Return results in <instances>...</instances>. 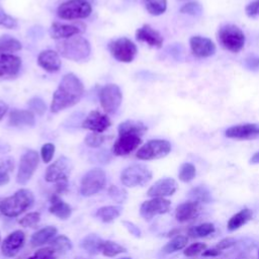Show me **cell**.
<instances>
[{
	"label": "cell",
	"mask_w": 259,
	"mask_h": 259,
	"mask_svg": "<svg viewBox=\"0 0 259 259\" xmlns=\"http://www.w3.org/2000/svg\"><path fill=\"white\" fill-rule=\"evenodd\" d=\"M204 250H206V245L204 243H193L189 245L187 248L184 250V255L187 257H194L200 253H202Z\"/></svg>",
	"instance_id": "ee69618b"
},
{
	"label": "cell",
	"mask_w": 259,
	"mask_h": 259,
	"mask_svg": "<svg viewBox=\"0 0 259 259\" xmlns=\"http://www.w3.org/2000/svg\"><path fill=\"white\" fill-rule=\"evenodd\" d=\"M253 217V212L249 208H243L239 212L235 213L228 222V229L230 231H235L245 224H247Z\"/></svg>",
	"instance_id": "f1b7e54d"
},
{
	"label": "cell",
	"mask_w": 259,
	"mask_h": 259,
	"mask_svg": "<svg viewBox=\"0 0 259 259\" xmlns=\"http://www.w3.org/2000/svg\"><path fill=\"white\" fill-rule=\"evenodd\" d=\"M39 161L38 154L34 150H28L22 154L19 162L16 181L19 184H25L29 181L37 168Z\"/></svg>",
	"instance_id": "8fae6325"
},
{
	"label": "cell",
	"mask_w": 259,
	"mask_h": 259,
	"mask_svg": "<svg viewBox=\"0 0 259 259\" xmlns=\"http://www.w3.org/2000/svg\"><path fill=\"white\" fill-rule=\"evenodd\" d=\"M246 15L250 18L259 17V0H254L245 7Z\"/></svg>",
	"instance_id": "c3c4849f"
},
{
	"label": "cell",
	"mask_w": 259,
	"mask_h": 259,
	"mask_svg": "<svg viewBox=\"0 0 259 259\" xmlns=\"http://www.w3.org/2000/svg\"><path fill=\"white\" fill-rule=\"evenodd\" d=\"M51 205H50V212L53 213L55 217L61 220H67L72 213L71 206L65 202L58 194H53L51 196Z\"/></svg>",
	"instance_id": "484cf974"
},
{
	"label": "cell",
	"mask_w": 259,
	"mask_h": 259,
	"mask_svg": "<svg viewBox=\"0 0 259 259\" xmlns=\"http://www.w3.org/2000/svg\"><path fill=\"white\" fill-rule=\"evenodd\" d=\"M56 48L59 55L75 62L87 59L91 53L89 41L86 38L77 35L58 41Z\"/></svg>",
	"instance_id": "3957f363"
},
{
	"label": "cell",
	"mask_w": 259,
	"mask_h": 259,
	"mask_svg": "<svg viewBox=\"0 0 259 259\" xmlns=\"http://www.w3.org/2000/svg\"><path fill=\"white\" fill-rule=\"evenodd\" d=\"M37 64L45 71L54 73L60 70L62 62H61L59 53L53 50H46L39 53L37 57Z\"/></svg>",
	"instance_id": "603a6c76"
},
{
	"label": "cell",
	"mask_w": 259,
	"mask_h": 259,
	"mask_svg": "<svg viewBox=\"0 0 259 259\" xmlns=\"http://www.w3.org/2000/svg\"><path fill=\"white\" fill-rule=\"evenodd\" d=\"M152 179L151 170L142 164H134L122 170L120 181L126 187L146 185Z\"/></svg>",
	"instance_id": "8992f818"
},
{
	"label": "cell",
	"mask_w": 259,
	"mask_h": 259,
	"mask_svg": "<svg viewBox=\"0 0 259 259\" xmlns=\"http://www.w3.org/2000/svg\"><path fill=\"white\" fill-rule=\"evenodd\" d=\"M8 182H9V175H8V173L0 172V186L5 185Z\"/></svg>",
	"instance_id": "6f0895ef"
},
{
	"label": "cell",
	"mask_w": 259,
	"mask_h": 259,
	"mask_svg": "<svg viewBox=\"0 0 259 259\" xmlns=\"http://www.w3.org/2000/svg\"><path fill=\"white\" fill-rule=\"evenodd\" d=\"M21 67V59L12 54H0V78L14 77Z\"/></svg>",
	"instance_id": "ffe728a7"
},
{
	"label": "cell",
	"mask_w": 259,
	"mask_h": 259,
	"mask_svg": "<svg viewBox=\"0 0 259 259\" xmlns=\"http://www.w3.org/2000/svg\"><path fill=\"white\" fill-rule=\"evenodd\" d=\"M147 130H148L147 126L142 121L127 119L118 124L117 133L118 134L131 133V134H135L142 137L147 132Z\"/></svg>",
	"instance_id": "83f0119b"
},
{
	"label": "cell",
	"mask_w": 259,
	"mask_h": 259,
	"mask_svg": "<svg viewBox=\"0 0 259 259\" xmlns=\"http://www.w3.org/2000/svg\"><path fill=\"white\" fill-rule=\"evenodd\" d=\"M104 140H105V136L103 134L92 132L91 134H88L85 137L84 143L90 148H98L102 145Z\"/></svg>",
	"instance_id": "b9f144b4"
},
{
	"label": "cell",
	"mask_w": 259,
	"mask_h": 259,
	"mask_svg": "<svg viewBox=\"0 0 259 259\" xmlns=\"http://www.w3.org/2000/svg\"><path fill=\"white\" fill-rule=\"evenodd\" d=\"M71 170H72L71 160L65 156H62L47 168L45 179L48 182H55V183L63 180H68Z\"/></svg>",
	"instance_id": "7c38bea8"
},
{
	"label": "cell",
	"mask_w": 259,
	"mask_h": 259,
	"mask_svg": "<svg viewBox=\"0 0 259 259\" xmlns=\"http://www.w3.org/2000/svg\"><path fill=\"white\" fill-rule=\"evenodd\" d=\"M147 11L155 16L163 14L167 9V0H143Z\"/></svg>",
	"instance_id": "836d02e7"
},
{
	"label": "cell",
	"mask_w": 259,
	"mask_h": 259,
	"mask_svg": "<svg viewBox=\"0 0 259 259\" xmlns=\"http://www.w3.org/2000/svg\"><path fill=\"white\" fill-rule=\"evenodd\" d=\"M106 184L105 172L100 168H93L86 172L81 179L80 192L83 196H92L104 188Z\"/></svg>",
	"instance_id": "52a82bcc"
},
{
	"label": "cell",
	"mask_w": 259,
	"mask_h": 259,
	"mask_svg": "<svg viewBox=\"0 0 259 259\" xmlns=\"http://www.w3.org/2000/svg\"><path fill=\"white\" fill-rule=\"evenodd\" d=\"M28 106L31 110H33L34 112H36L39 115H42L46 112L47 106L46 103L44 102V100L39 97H33L28 101Z\"/></svg>",
	"instance_id": "f6af8a7d"
},
{
	"label": "cell",
	"mask_w": 259,
	"mask_h": 259,
	"mask_svg": "<svg viewBox=\"0 0 259 259\" xmlns=\"http://www.w3.org/2000/svg\"><path fill=\"white\" fill-rule=\"evenodd\" d=\"M200 203L194 200H187L180 203L175 210V218L180 223H186L195 219L200 212Z\"/></svg>",
	"instance_id": "7402d4cb"
},
{
	"label": "cell",
	"mask_w": 259,
	"mask_h": 259,
	"mask_svg": "<svg viewBox=\"0 0 259 259\" xmlns=\"http://www.w3.org/2000/svg\"><path fill=\"white\" fill-rule=\"evenodd\" d=\"M170 200L164 197H152L146 200L140 207V214L147 221L152 220L154 217L166 213L170 208Z\"/></svg>",
	"instance_id": "4fadbf2b"
},
{
	"label": "cell",
	"mask_w": 259,
	"mask_h": 259,
	"mask_svg": "<svg viewBox=\"0 0 259 259\" xmlns=\"http://www.w3.org/2000/svg\"><path fill=\"white\" fill-rule=\"evenodd\" d=\"M33 202V193L27 188H21L0 201V212L5 217L14 218L30 208Z\"/></svg>",
	"instance_id": "7a4b0ae2"
},
{
	"label": "cell",
	"mask_w": 259,
	"mask_h": 259,
	"mask_svg": "<svg viewBox=\"0 0 259 259\" xmlns=\"http://www.w3.org/2000/svg\"><path fill=\"white\" fill-rule=\"evenodd\" d=\"M195 174H196V169L193 164L183 163L180 166L178 177L183 182H189L195 177Z\"/></svg>",
	"instance_id": "f35d334b"
},
{
	"label": "cell",
	"mask_w": 259,
	"mask_h": 259,
	"mask_svg": "<svg viewBox=\"0 0 259 259\" xmlns=\"http://www.w3.org/2000/svg\"><path fill=\"white\" fill-rule=\"evenodd\" d=\"M58 255L59 254L56 252V250L49 246L37 250L32 256L28 257L27 259H57Z\"/></svg>",
	"instance_id": "60d3db41"
},
{
	"label": "cell",
	"mask_w": 259,
	"mask_h": 259,
	"mask_svg": "<svg viewBox=\"0 0 259 259\" xmlns=\"http://www.w3.org/2000/svg\"><path fill=\"white\" fill-rule=\"evenodd\" d=\"M177 190V183L173 178H162L156 181L148 190L150 197H164L172 195Z\"/></svg>",
	"instance_id": "d6986e66"
},
{
	"label": "cell",
	"mask_w": 259,
	"mask_h": 259,
	"mask_svg": "<svg viewBox=\"0 0 259 259\" xmlns=\"http://www.w3.org/2000/svg\"><path fill=\"white\" fill-rule=\"evenodd\" d=\"M141 144H142L141 136L131 134V133L118 134V138L113 144L112 152L116 156H125L131 154Z\"/></svg>",
	"instance_id": "5bb4252c"
},
{
	"label": "cell",
	"mask_w": 259,
	"mask_h": 259,
	"mask_svg": "<svg viewBox=\"0 0 259 259\" xmlns=\"http://www.w3.org/2000/svg\"><path fill=\"white\" fill-rule=\"evenodd\" d=\"M14 169V160L10 157L0 158V172L9 173Z\"/></svg>",
	"instance_id": "681fc988"
},
{
	"label": "cell",
	"mask_w": 259,
	"mask_h": 259,
	"mask_svg": "<svg viewBox=\"0 0 259 259\" xmlns=\"http://www.w3.org/2000/svg\"><path fill=\"white\" fill-rule=\"evenodd\" d=\"M218 41L225 50L238 53L245 45V34L240 27L235 24H225L218 31Z\"/></svg>",
	"instance_id": "277c9868"
},
{
	"label": "cell",
	"mask_w": 259,
	"mask_h": 259,
	"mask_svg": "<svg viewBox=\"0 0 259 259\" xmlns=\"http://www.w3.org/2000/svg\"><path fill=\"white\" fill-rule=\"evenodd\" d=\"M225 136L235 140H254L259 138V124L241 123L226 130Z\"/></svg>",
	"instance_id": "9a60e30c"
},
{
	"label": "cell",
	"mask_w": 259,
	"mask_h": 259,
	"mask_svg": "<svg viewBox=\"0 0 259 259\" xmlns=\"http://www.w3.org/2000/svg\"><path fill=\"white\" fill-rule=\"evenodd\" d=\"M121 210L122 207L119 205H106L96 211V217L104 223H110L120 215Z\"/></svg>",
	"instance_id": "f546056e"
},
{
	"label": "cell",
	"mask_w": 259,
	"mask_h": 259,
	"mask_svg": "<svg viewBox=\"0 0 259 259\" xmlns=\"http://www.w3.org/2000/svg\"><path fill=\"white\" fill-rule=\"evenodd\" d=\"M122 94L120 88L115 84H106L99 91V101L106 113H114L121 104Z\"/></svg>",
	"instance_id": "30bf717a"
},
{
	"label": "cell",
	"mask_w": 259,
	"mask_h": 259,
	"mask_svg": "<svg viewBox=\"0 0 259 259\" xmlns=\"http://www.w3.org/2000/svg\"><path fill=\"white\" fill-rule=\"evenodd\" d=\"M222 252L219 251L215 247L213 248H210V249H207V250H204L202 252V256H210V257H213V256H218L220 255Z\"/></svg>",
	"instance_id": "11a10c76"
},
{
	"label": "cell",
	"mask_w": 259,
	"mask_h": 259,
	"mask_svg": "<svg viewBox=\"0 0 259 259\" xmlns=\"http://www.w3.org/2000/svg\"><path fill=\"white\" fill-rule=\"evenodd\" d=\"M25 234L20 231H14L9 234L1 244V252L5 257H14L23 247Z\"/></svg>",
	"instance_id": "e0dca14e"
},
{
	"label": "cell",
	"mask_w": 259,
	"mask_h": 259,
	"mask_svg": "<svg viewBox=\"0 0 259 259\" xmlns=\"http://www.w3.org/2000/svg\"><path fill=\"white\" fill-rule=\"evenodd\" d=\"M7 110H8V105L4 101L0 100V119H2V117L5 115Z\"/></svg>",
	"instance_id": "9f6ffc18"
},
{
	"label": "cell",
	"mask_w": 259,
	"mask_h": 259,
	"mask_svg": "<svg viewBox=\"0 0 259 259\" xmlns=\"http://www.w3.org/2000/svg\"><path fill=\"white\" fill-rule=\"evenodd\" d=\"M74 259H87V258H85V257H81V256H79V257H75Z\"/></svg>",
	"instance_id": "91938a15"
},
{
	"label": "cell",
	"mask_w": 259,
	"mask_h": 259,
	"mask_svg": "<svg viewBox=\"0 0 259 259\" xmlns=\"http://www.w3.org/2000/svg\"><path fill=\"white\" fill-rule=\"evenodd\" d=\"M81 125L85 130L102 134L111 125V121L106 114H103L98 110H92L82 121Z\"/></svg>",
	"instance_id": "2e32d148"
},
{
	"label": "cell",
	"mask_w": 259,
	"mask_h": 259,
	"mask_svg": "<svg viewBox=\"0 0 259 259\" xmlns=\"http://www.w3.org/2000/svg\"><path fill=\"white\" fill-rule=\"evenodd\" d=\"M250 163H252V164H258L259 163V152L255 153L252 156V158L250 159Z\"/></svg>",
	"instance_id": "680465c9"
},
{
	"label": "cell",
	"mask_w": 259,
	"mask_h": 259,
	"mask_svg": "<svg viewBox=\"0 0 259 259\" xmlns=\"http://www.w3.org/2000/svg\"><path fill=\"white\" fill-rule=\"evenodd\" d=\"M125 248L112 241H103L101 245V253L107 257H114L120 253L125 252Z\"/></svg>",
	"instance_id": "d590c367"
},
{
	"label": "cell",
	"mask_w": 259,
	"mask_h": 259,
	"mask_svg": "<svg viewBox=\"0 0 259 259\" xmlns=\"http://www.w3.org/2000/svg\"><path fill=\"white\" fill-rule=\"evenodd\" d=\"M102 242L103 240L99 236L95 234H90L81 241V247L89 254L95 255L101 251Z\"/></svg>",
	"instance_id": "4dcf8cb0"
},
{
	"label": "cell",
	"mask_w": 259,
	"mask_h": 259,
	"mask_svg": "<svg viewBox=\"0 0 259 259\" xmlns=\"http://www.w3.org/2000/svg\"><path fill=\"white\" fill-rule=\"evenodd\" d=\"M22 45L17 38L9 34L0 36V54H11L20 51Z\"/></svg>",
	"instance_id": "1f68e13d"
},
{
	"label": "cell",
	"mask_w": 259,
	"mask_h": 259,
	"mask_svg": "<svg viewBox=\"0 0 259 259\" xmlns=\"http://www.w3.org/2000/svg\"><path fill=\"white\" fill-rule=\"evenodd\" d=\"M235 240L233 238H225L223 239L222 241H220L217 246H214L219 251L222 252V250H225V249H229L231 248L232 246L235 245Z\"/></svg>",
	"instance_id": "816d5d0a"
},
{
	"label": "cell",
	"mask_w": 259,
	"mask_h": 259,
	"mask_svg": "<svg viewBox=\"0 0 259 259\" xmlns=\"http://www.w3.org/2000/svg\"><path fill=\"white\" fill-rule=\"evenodd\" d=\"M0 25L6 28H15L17 27V20L0 8Z\"/></svg>",
	"instance_id": "bcb514c9"
},
{
	"label": "cell",
	"mask_w": 259,
	"mask_h": 259,
	"mask_svg": "<svg viewBox=\"0 0 259 259\" xmlns=\"http://www.w3.org/2000/svg\"><path fill=\"white\" fill-rule=\"evenodd\" d=\"M55 154V145L52 143L45 144L40 149V157L45 163H50Z\"/></svg>",
	"instance_id": "7dc6e473"
},
{
	"label": "cell",
	"mask_w": 259,
	"mask_h": 259,
	"mask_svg": "<svg viewBox=\"0 0 259 259\" xmlns=\"http://www.w3.org/2000/svg\"><path fill=\"white\" fill-rule=\"evenodd\" d=\"M0 242H1V235H0Z\"/></svg>",
	"instance_id": "6125c7cd"
},
{
	"label": "cell",
	"mask_w": 259,
	"mask_h": 259,
	"mask_svg": "<svg viewBox=\"0 0 259 259\" xmlns=\"http://www.w3.org/2000/svg\"><path fill=\"white\" fill-rule=\"evenodd\" d=\"M187 242H188L187 237H185L183 235H177L163 247L162 251L166 254H170V253L179 251L187 245Z\"/></svg>",
	"instance_id": "d6a6232c"
},
{
	"label": "cell",
	"mask_w": 259,
	"mask_h": 259,
	"mask_svg": "<svg viewBox=\"0 0 259 259\" xmlns=\"http://www.w3.org/2000/svg\"><path fill=\"white\" fill-rule=\"evenodd\" d=\"M108 193L109 195L112 197V199H114L117 202H122L125 199V193L123 190L117 188L114 185H111L110 188L108 189Z\"/></svg>",
	"instance_id": "f907efd6"
},
{
	"label": "cell",
	"mask_w": 259,
	"mask_h": 259,
	"mask_svg": "<svg viewBox=\"0 0 259 259\" xmlns=\"http://www.w3.org/2000/svg\"><path fill=\"white\" fill-rule=\"evenodd\" d=\"M180 12L185 13V14H189V15H192V16H197V15L201 14L202 7L198 2H194V1L193 2H188L180 8Z\"/></svg>",
	"instance_id": "7bdbcfd3"
},
{
	"label": "cell",
	"mask_w": 259,
	"mask_h": 259,
	"mask_svg": "<svg viewBox=\"0 0 259 259\" xmlns=\"http://www.w3.org/2000/svg\"><path fill=\"white\" fill-rule=\"evenodd\" d=\"M122 223H123V225L125 226V228L131 232V234H133V235H135V236H140L141 232H140V230L138 229V227H136L135 225H133V224L130 223V222H122Z\"/></svg>",
	"instance_id": "db71d44e"
},
{
	"label": "cell",
	"mask_w": 259,
	"mask_h": 259,
	"mask_svg": "<svg viewBox=\"0 0 259 259\" xmlns=\"http://www.w3.org/2000/svg\"><path fill=\"white\" fill-rule=\"evenodd\" d=\"M214 232V226L210 223H203L198 226L192 227L188 231V235L190 237L199 238V237H206Z\"/></svg>",
	"instance_id": "8d00e7d4"
},
{
	"label": "cell",
	"mask_w": 259,
	"mask_h": 259,
	"mask_svg": "<svg viewBox=\"0 0 259 259\" xmlns=\"http://www.w3.org/2000/svg\"><path fill=\"white\" fill-rule=\"evenodd\" d=\"M91 12L92 6L87 0H68L60 4L57 8L58 16L67 20L86 18Z\"/></svg>",
	"instance_id": "5b68a950"
},
{
	"label": "cell",
	"mask_w": 259,
	"mask_h": 259,
	"mask_svg": "<svg viewBox=\"0 0 259 259\" xmlns=\"http://www.w3.org/2000/svg\"><path fill=\"white\" fill-rule=\"evenodd\" d=\"M192 54L197 58H208L215 53V45L210 38L194 35L189 39Z\"/></svg>",
	"instance_id": "ac0fdd59"
},
{
	"label": "cell",
	"mask_w": 259,
	"mask_h": 259,
	"mask_svg": "<svg viewBox=\"0 0 259 259\" xmlns=\"http://www.w3.org/2000/svg\"><path fill=\"white\" fill-rule=\"evenodd\" d=\"M84 94V85L73 73L66 74L56 89L51 103V111L57 113L77 104Z\"/></svg>",
	"instance_id": "6da1fadb"
},
{
	"label": "cell",
	"mask_w": 259,
	"mask_h": 259,
	"mask_svg": "<svg viewBox=\"0 0 259 259\" xmlns=\"http://www.w3.org/2000/svg\"><path fill=\"white\" fill-rule=\"evenodd\" d=\"M119 259H132L131 257H123V258H119Z\"/></svg>",
	"instance_id": "94428289"
},
{
	"label": "cell",
	"mask_w": 259,
	"mask_h": 259,
	"mask_svg": "<svg viewBox=\"0 0 259 259\" xmlns=\"http://www.w3.org/2000/svg\"><path fill=\"white\" fill-rule=\"evenodd\" d=\"M108 50L113 58L122 63H131L137 53V46L127 37H118L108 44Z\"/></svg>",
	"instance_id": "9c48e42d"
},
{
	"label": "cell",
	"mask_w": 259,
	"mask_h": 259,
	"mask_svg": "<svg viewBox=\"0 0 259 259\" xmlns=\"http://www.w3.org/2000/svg\"><path fill=\"white\" fill-rule=\"evenodd\" d=\"M246 66H247L249 69H252V70H257V69H259V58L252 57V58L247 59V60H246Z\"/></svg>",
	"instance_id": "f5cc1de1"
},
{
	"label": "cell",
	"mask_w": 259,
	"mask_h": 259,
	"mask_svg": "<svg viewBox=\"0 0 259 259\" xmlns=\"http://www.w3.org/2000/svg\"><path fill=\"white\" fill-rule=\"evenodd\" d=\"M50 246L52 248H54L58 254H62V253H65V252L71 250L72 243L68 237L61 235V236L55 237L50 242Z\"/></svg>",
	"instance_id": "e575fe53"
},
{
	"label": "cell",
	"mask_w": 259,
	"mask_h": 259,
	"mask_svg": "<svg viewBox=\"0 0 259 259\" xmlns=\"http://www.w3.org/2000/svg\"><path fill=\"white\" fill-rule=\"evenodd\" d=\"M40 220V214L37 211L29 212L19 220V225L24 228H35Z\"/></svg>",
	"instance_id": "ab89813d"
},
{
	"label": "cell",
	"mask_w": 259,
	"mask_h": 259,
	"mask_svg": "<svg viewBox=\"0 0 259 259\" xmlns=\"http://www.w3.org/2000/svg\"><path fill=\"white\" fill-rule=\"evenodd\" d=\"M190 197H191V200H194V201H197L199 203L201 202H209L210 199H211V196H210V192L208 191V189L202 185H199V186H196L195 188H193L191 191H190Z\"/></svg>",
	"instance_id": "74e56055"
},
{
	"label": "cell",
	"mask_w": 259,
	"mask_h": 259,
	"mask_svg": "<svg viewBox=\"0 0 259 259\" xmlns=\"http://www.w3.org/2000/svg\"><path fill=\"white\" fill-rule=\"evenodd\" d=\"M80 31L81 30L76 25L65 24L60 22H53L49 29L50 36L54 39H60V40L77 35L78 33H80Z\"/></svg>",
	"instance_id": "cb8c5ba5"
},
{
	"label": "cell",
	"mask_w": 259,
	"mask_h": 259,
	"mask_svg": "<svg viewBox=\"0 0 259 259\" xmlns=\"http://www.w3.org/2000/svg\"><path fill=\"white\" fill-rule=\"evenodd\" d=\"M57 235V229L54 226H48L45 227L37 232H35L31 238H30V243L31 246L33 247H38L44 244L50 243Z\"/></svg>",
	"instance_id": "4316f807"
},
{
	"label": "cell",
	"mask_w": 259,
	"mask_h": 259,
	"mask_svg": "<svg viewBox=\"0 0 259 259\" xmlns=\"http://www.w3.org/2000/svg\"><path fill=\"white\" fill-rule=\"evenodd\" d=\"M136 38L139 41L148 44L150 47L161 48L163 45L162 34L149 24H144L136 31Z\"/></svg>",
	"instance_id": "44dd1931"
},
{
	"label": "cell",
	"mask_w": 259,
	"mask_h": 259,
	"mask_svg": "<svg viewBox=\"0 0 259 259\" xmlns=\"http://www.w3.org/2000/svg\"><path fill=\"white\" fill-rule=\"evenodd\" d=\"M8 123L11 126H33L35 123V117L31 110L13 109L9 113Z\"/></svg>",
	"instance_id": "d4e9b609"
},
{
	"label": "cell",
	"mask_w": 259,
	"mask_h": 259,
	"mask_svg": "<svg viewBox=\"0 0 259 259\" xmlns=\"http://www.w3.org/2000/svg\"><path fill=\"white\" fill-rule=\"evenodd\" d=\"M171 151V144L166 140H151L144 144L136 154L140 160H155L167 156Z\"/></svg>",
	"instance_id": "ba28073f"
}]
</instances>
